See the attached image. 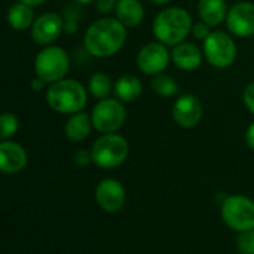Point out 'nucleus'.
<instances>
[{"mask_svg":"<svg viewBox=\"0 0 254 254\" xmlns=\"http://www.w3.org/2000/svg\"><path fill=\"white\" fill-rule=\"evenodd\" d=\"M127 40V27L118 19L104 16L94 21L85 36L83 46L86 52L97 58H107L118 54Z\"/></svg>","mask_w":254,"mask_h":254,"instance_id":"obj_1","label":"nucleus"},{"mask_svg":"<svg viewBox=\"0 0 254 254\" xmlns=\"http://www.w3.org/2000/svg\"><path fill=\"white\" fill-rule=\"evenodd\" d=\"M193 28L190 13L179 6H171L161 10L153 19V33L165 46L182 43Z\"/></svg>","mask_w":254,"mask_h":254,"instance_id":"obj_2","label":"nucleus"},{"mask_svg":"<svg viewBox=\"0 0 254 254\" xmlns=\"http://www.w3.org/2000/svg\"><path fill=\"white\" fill-rule=\"evenodd\" d=\"M88 94L85 86L76 79H63L51 86L46 91L48 106L63 115H74L82 112L86 106Z\"/></svg>","mask_w":254,"mask_h":254,"instance_id":"obj_3","label":"nucleus"},{"mask_svg":"<svg viewBox=\"0 0 254 254\" xmlns=\"http://www.w3.org/2000/svg\"><path fill=\"white\" fill-rule=\"evenodd\" d=\"M128 153V141L116 132L103 134L100 138L95 140V143L91 147L92 162L104 170H112L122 165L127 161Z\"/></svg>","mask_w":254,"mask_h":254,"instance_id":"obj_4","label":"nucleus"},{"mask_svg":"<svg viewBox=\"0 0 254 254\" xmlns=\"http://www.w3.org/2000/svg\"><path fill=\"white\" fill-rule=\"evenodd\" d=\"M70 67L68 54L60 46L43 48L34 60V73L46 83H55L63 80Z\"/></svg>","mask_w":254,"mask_h":254,"instance_id":"obj_5","label":"nucleus"},{"mask_svg":"<svg viewBox=\"0 0 254 254\" xmlns=\"http://www.w3.org/2000/svg\"><path fill=\"white\" fill-rule=\"evenodd\" d=\"M222 220L237 232L254 229V201L246 195H231L222 204Z\"/></svg>","mask_w":254,"mask_h":254,"instance_id":"obj_6","label":"nucleus"},{"mask_svg":"<svg viewBox=\"0 0 254 254\" xmlns=\"http://www.w3.org/2000/svg\"><path fill=\"white\" fill-rule=\"evenodd\" d=\"M202 52L205 60L216 68H226L237 60L235 40L225 31H211L204 40Z\"/></svg>","mask_w":254,"mask_h":254,"instance_id":"obj_7","label":"nucleus"},{"mask_svg":"<svg viewBox=\"0 0 254 254\" xmlns=\"http://www.w3.org/2000/svg\"><path fill=\"white\" fill-rule=\"evenodd\" d=\"M94 128L101 134L116 132L127 119V110L121 100L118 98H104L92 109L91 113Z\"/></svg>","mask_w":254,"mask_h":254,"instance_id":"obj_8","label":"nucleus"},{"mask_svg":"<svg viewBox=\"0 0 254 254\" xmlns=\"http://www.w3.org/2000/svg\"><path fill=\"white\" fill-rule=\"evenodd\" d=\"M171 54L161 42H150L144 45L137 54V67L149 76L161 74L170 64Z\"/></svg>","mask_w":254,"mask_h":254,"instance_id":"obj_9","label":"nucleus"},{"mask_svg":"<svg viewBox=\"0 0 254 254\" xmlns=\"http://www.w3.org/2000/svg\"><path fill=\"white\" fill-rule=\"evenodd\" d=\"M64 33V19L55 12H46L31 25V39L37 45L51 46Z\"/></svg>","mask_w":254,"mask_h":254,"instance_id":"obj_10","label":"nucleus"},{"mask_svg":"<svg viewBox=\"0 0 254 254\" xmlns=\"http://www.w3.org/2000/svg\"><path fill=\"white\" fill-rule=\"evenodd\" d=\"M127 199L125 188L115 179H103L95 188V201L106 213H118L124 208Z\"/></svg>","mask_w":254,"mask_h":254,"instance_id":"obj_11","label":"nucleus"},{"mask_svg":"<svg viewBox=\"0 0 254 254\" xmlns=\"http://www.w3.org/2000/svg\"><path fill=\"white\" fill-rule=\"evenodd\" d=\"M204 116V106L192 94H183L174 101L173 106V119L182 128L196 127Z\"/></svg>","mask_w":254,"mask_h":254,"instance_id":"obj_12","label":"nucleus"},{"mask_svg":"<svg viewBox=\"0 0 254 254\" xmlns=\"http://www.w3.org/2000/svg\"><path fill=\"white\" fill-rule=\"evenodd\" d=\"M226 25L234 36L238 37L254 36V3L240 1L234 4L228 12Z\"/></svg>","mask_w":254,"mask_h":254,"instance_id":"obj_13","label":"nucleus"},{"mask_svg":"<svg viewBox=\"0 0 254 254\" xmlns=\"http://www.w3.org/2000/svg\"><path fill=\"white\" fill-rule=\"evenodd\" d=\"M27 165L25 149L10 140H1L0 143V170L4 174H16Z\"/></svg>","mask_w":254,"mask_h":254,"instance_id":"obj_14","label":"nucleus"},{"mask_svg":"<svg viewBox=\"0 0 254 254\" xmlns=\"http://www.w3.org/2000/svg\"><path fill=\"white\" fill-rule=\"evenodd\" d=\"M202 51L195 43L182 42L173 48L171 61L182 70L192 71L196 70L202 63Z\"/></svg>","mask_w":254,"mask_h":254,"instance_id":"obj_15","label":"nucleus"},{"mask_svg":"<svg viewBox=\"0 0 254 254\" xmlns=\"http://www.w3.org/2000/svg\"><path fill=\"white\" fill-rule=\"evenodd\" d=\"M115 15L127 28H134L143 21L144 7L140 0H118Z\"/></svg>","mask_w":254,"mask_h":254,"instance_id":"obj_16","label":"nucleus"},{"mask_svg":"<svg viewBox=\"0 0 254 254\" xmlns=\"http://www.w3.org/2000/svg\"><path fill=\"white\" fill-rule=\"evenodd\" d=\"M228 6L225 0H199L198 13L201 21L210 27H217L228 18Z\"/></svg>","mask_w":254,"mask_h":254,"instance_id":"obj_17","label":"nucleus"},{"mask_svg":"<svg viewBox=\"0 0 254 254\" xmlns=\"http://www.w3.org/2000/svg\"><path fill=\"white\" fill-rule=\"evenodd\" d=\"M92 127L94 125H92L91 116L83 112H79V113L71 115V118L65 122L64 134L70 141L79 143V141H83L89 135Z\"/></svg>","mask_w":254,"mask_h":254,"instance_id":"obj_18","label":"nucleus"},{"mask_svg":"<svg viewBox=\"0 0 254 254\" xmlns=\"http://www.w3.org/2000/svg\"><path fill=\"white\" fill-rule=\"evenodd\" d=\"M141 91H143V83L134 74H124L113 85L115 97L122 103H131L137 100L141 95Z\"/></svg>","mask_w":254,"mask_h":254,"instance_id":"obj_19","label":"nucleus"},{"mask_svg":"<svg viewBox=\"0 0 254 254\" xmlns=\"http://www.w3.org/2000/svg\"><path fill=\"white\" fill-rule=\"evenodd\" d=\"M34 21L36 19H34L33 6H28L25 3L18 1V3L12 4L7 10V24L10 28H13L16 31L31 28Z\"/></svg>","mask_w":254,"mask_h":254,"instance_id":"obj_20","label":"nucleus"},{"mask_svg":"<svg viewBox=\"0 0 254 254\" xmlns=\"http://www.w3.org/2000/svg\"><path fill=\"white\" fill-rule=\"evenodd\" d=\"M113 85L115 83H112V79L104 73H94L88 82L91 95L98 100L109 98L110 92L113 91Z\"/></svg>","mask_w":254,"mask_h":254,"instance_id":"obj_21","label":"nucleus"},{"mask_svg":"<svg viewBox=\"0 0 254 254\" xmlns=\"http://www.w3.org/2000/svg\"><path fill=\"white\" fill-rule=\"evenodd\" d=\"M152 89L159 95V97H174L179 92V83L176 82L174 77L168 76V74H156L152 80Z\"/></svg>","mask_w":254,"mask_h":254,"instance_id":"obj_22","label":"nucleus"},{"mask_svg":"<svg viewBox=\"0 0 254 254\" xmlns=\"http://www.w3.org/2000/svg\"><path fill=\"white\" fill-rule=\"evenodd\" d=\"M18 127H19V122L13 113H10V112L3 113L0 116V138L9 140L10 137H13L16 134Z\"/></svg>","mask_w":254,"mask_h":254,"instance_id":"obj_23","label":"nucleus"},{"mask_svg":"<svg viewBox=\"0 0 254 254\" xmlns=\"http://www.w3.org/2000/svg\"><path fill=\"white\" fill-rule=\"evenodd\" d=\"M237 247L243 254H254V229L240 232L237 238Z\"/></svg>","mask_w":254,"mask_h":254,"instance_id":"obj_24","label":"nucleus"},{"mask_svg":"<svg viewBox=\"0 0 254 254\" xmlns=\"http://www.w3.org/2000/svg\"><path fill=\"white\" fill-rule=\"evenodd\" d=\"M192 34H193V37L198 39V40H205V39L211 34L210 25L205 24L204 21H201V22H198V24H193Z\"/></svg>","mask_w":254,"mask_h":254,"instance_id":"obj_25","label":"nucleus"},{"mask_svg":"<svg viewBox=\"0 0 254 254\" xmlns=\"http://www.w3.org/2000/svg\"><path fill=\"white\" fill-rule=\"evenodd\" d=\"M244 104L247 110L254 115V82L249 83L244 89Z\"/></svg>","mask_w":254,"mask_h":254,"instance_id":"obj_26","label":"nucleus"},{"mask_svg":"<svg viewBox=\"0 0 254 254\" xmlns=\"http://www.w3.org/2000/svg\"><path fill=\"white\" fill-rule=\"evenodd\" d=\"M74 162L79 167H86L88 164L92 162V155L91 150H77L74 153Z\"/></svg>","mask_w":254,"mask_h":254,"instance_id":"obj_27","label":"nucleus"},{"mask_svg":"<svg viewBox=\"0 0 254 254\" xmlns=\"http://www.w3.org/2000/svg\"><path fill=\"white\" fill-rule=\"evenodd\" d=\"M79 30L77 21H64V34H76Z\"/></svg>","mask_w":254,"mask_h":254,"instance_id":"obj_28","label":"nucleus"},{"mask_svg":"<svg viewBox=\"0 0 254 254\" xmlns=\"http://www.w3.org/2000/svg\"><path fill=\"white\" fill-rule=\"evenodd\" d=\"M246 143H247V146L250 149L254 150V122L247 128V131H246Z\"/></svg>","mask_w":254,"mask_h":254,"instance_id":"obj_29","label":"nucleus"},{"mask_svg":"<svg viewBox=\"0 0 254 254\" xmlns=\"http://www.w3.org/2000/svg\"><path fill=\"white\" fill-rule=\"evenodd\" d=\"M45 85H46V82L43 80V79H40V77H34L33 80H31V83H30V86H31V89L33 91H36V92H39V91H42L43 88H45Z\"/></svg>","mask_w":254,"mask_h":254,"instance_id":"obj_30","label":"nucleus"},{"mask_svg":"<svg viewBox=\"0 0 254 254\" xmlns=\"http://www.w3.org/2000/svg\"><path fill=\"white\" fill-rule=\"evenodd\" d=\"M18 1L25 3V4H28V6H39V4H43L46 0H18Z\"/></svg>","mask_w":254,"mask_h":254,"instance_id":"obj_31","label":"nucleus"},{"mask_svg":"<svg viewBox=\"0 0 254 254\" xmlns=\"http://www.w3.org/2000/svg\"><path fill=\"white\" fill-rule=\"evenodd\" d=\"M150 1H153L155 4H167V3H170L171 0H150Z\"/></svg>","mask_w":254,"mask_h":254,"instance_id":"obj_32","label":"nucleus"},{"mask_svg":"<svg viewBox=\"0 0 254 254\" xmlns=\"http://www.w3.org/2000/svg\"><path fill=\"white\" fill-rule=\"evenodd\" d=\"M76 3H79V4H89V3H92V1H95V0H74Z\"/></svg>","mask_w":254,"mask_h":254,"instance_id":"obj_33","label":"nucleus"},{"mask_svg":"<svg viewBox=\"0 0 254 254\" xmlns=\"http://www.w3.org/2000/svg\"><path fill=\"white\" fill-rule=\"evenodd\" d=\"M113 1H116V3H118V0H113Z\"/></svg>","mask_w":254,"mask_h":254,"instance_id":"obj_34","label":"nucleus"}]
</instances>
